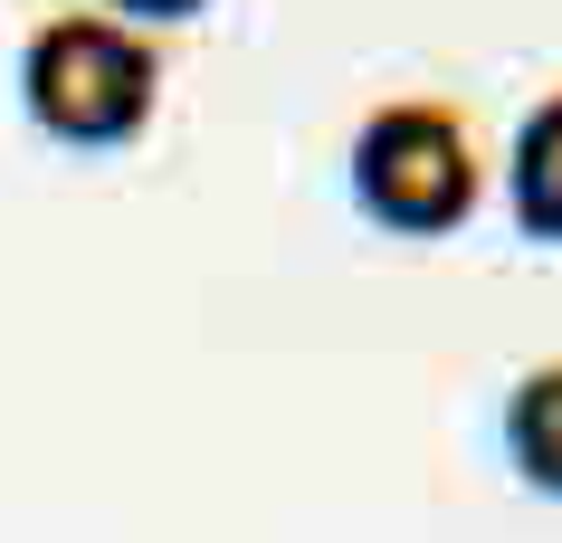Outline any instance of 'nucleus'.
Returning <instances> with one entry per match:
<instances>
[{
	"instance_id": "nucleus-1",
	"label": "nucleus",
	"mask_w": 562,
	"mask_h": 543,
	"mask_svg": "<svg viewBox=\"0 0 562 543\" xmlns=\"http://www.w3.org/2000/svg\"><path fill=\"white\" fill-rule=\"evenodd\" d=\"M162 105V48L115 10H48L20 38V115L67 152L134 144Z\"/></svg>"
},
{
	"instance_id": "nucleus-5",
	"label": "nucleus",
	"mask_w": 562,
	"mask_h": 543,
	"mask_svg": "<svg viewBox=\"0 0 562 543\" xmlns=\"http://www.w3.org/2000/svg\"><path fill=\"white\" fill-rule=\"evenodd\" d=\"M95 10H115V20H134V30H162V20H201L210 0H95Z\"/></svg>"
},
{
	"instance_id": "nucleus-4",
	"label": "nucleus",
	"mask_w": 562,
	"mask_h": 543,
	"mask_svg": "<svg viewBox=\"0 0 562 543\" xmlns=\"http://www.w3.org/2000/svg\"><path fill=\"white\" fill-rule=\"evenodd\" d=\"M505 467L533 486V496H562V353L533 362L525 382L505 392Z\"/></svg>"
},
{
	"instance_id": "nucleus-3",
	"label": "nucleus",
	"mask_w": 562,
	"mask_h": 543,
	"mask_svg": "<svg viewBox=\"0 0 562 543\" xmlns=\"http://www.w3.org/2000/svg\"><path fill=\"white\" fill-rule=\"evenodd\" d=\"M505 201H515V229H525V239L562 248V87L543 95V105H525V124H515Z\"/></svg>"
},
{
	"instance_id": "nucleus-2",
	"label": "nucleus",
	"mask_w": 562,
	"mask_h": 543,
	"mask_svg": "<svg viewBox=\"0 0 562 543\" xmlns=\"http://www.w3.org/2000/svg\"><path fill=\"white\" fill-rule=\"evenodd\" d=\"M344 181H353L362 219H382L401 239H448V229H468L486 162H476V134L448 95H391L353 124Z\"/></svg>"
}]
</instances>
